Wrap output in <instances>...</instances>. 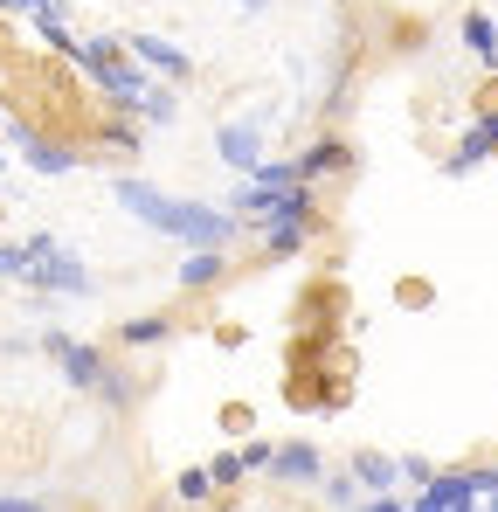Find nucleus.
<instances>
[{
	"mask_svg": "<svg viewBox=\"0 0 498 512\" xmlns=\"http://www.w3.org/2000/svg\"><path fill=\"white\" fill-rule=\"evenodd\" d=\"M0 173H7V146H0Z\"/></svg>",
	"mask_w": 498,
	"mask_h": 512,
	"instance_id": "cd10ccee",
	"label": "nucleus"
},
{
	"mask_svg": "<svg viewBox=\"0 0 498 512\" xmlns=\"http://www.w3.org/2000/svg\"><path fill=\"white\" fill-rule=\"evenodd\" d=\"M256 236H263V250L284 263V256H305V243L319 236V222H263Z\"/></svg>",
	"mask_w": 498,
	"mask_h": 512,
	"instance_id": "f8f14e48",
	"label": "nucleus"
},
{
	"mask_svg": "<svg viewBox=\"0 0 498 512\" xmlns=\"http://www.w3.org/2000/svg\"><path fill=\"white\" fill-rule=\"evenodd\" d=\"M173 499H180V506H201V499H215V478H208V464L180 471V478H173Z\"/></svg>",
	"mask_w": 498,
	"mask_h": 512,
	"instance_id": "f3484780",
	"label": "nucleus"
},
{
	"mask_svg": "<svg viewBox=\"0 0 498 512\" xmlns=\"http://www.w3.org/2000/svg\"><path fill=\"white\" fill-rule=\"evenodd\" d=\"M492 153H498V111H485V118H478L464 139H457V153H450L443 167H450V173H471V167H485Z\"/></svg>",
	"mask_w": 498,
	"mask_h": 512,
	"instance_id": "9d476101",
	"label": "nucleus"
},
{
	"mask_svg": "<svg viewBox=\"0 0 498 512\" xmlns=\"http://www.w3.org/2000/svg\"><path fill=\"white\" fill-rule=\"evenodd\" d=\"M222 277H229V250H187L180 270H173L180 291H208V284H222Z\"/></svg>",
	"mask_w": 498,
	"mask_h": 512,
	"instance_id": "9b49d317",
	"label": "nucleus"
},
{
	"mask_svg": "<svg viewBox=\"0 0 498 512\" xmlns=\"http://www.w3.org/2000/svg\"><path fill=\"white\" fill-rule=\"evenodd\" d=\"M0 277H7V284L28 277V243H7V236H0Z\"/></svg>",
	"mask_w": 498,
	"mask_h": 512,
	"instance_id": "aec40b11",
	"label": "nucleus"
},
{
	"mask_svg": "<svg viewBox=\"0 0 498 512\" xmlns=\"http://www.w3.org/2000/svg\"><path fill=\"white\" fill-rule=\"evenodd\" d=\"M35 346H42V353L63 367V381H70L77 395H97L104 409H132V402H139V381H132V374H125V367H118L104 346L77 340V333H63V326H49Z\"/></svg>",
	"mask_w": 498,
	"mask_h": 512,
	"instance_id": "f03ea898",
	"label": "nucleus"
},
{
	"mask_svg": "<svg viewBox=\"0 0 498 512\" xmlns=\"http://www.w3.org/2000/svg\"><path fill=\"white\" fill-rule=\"evenodd\" d=\"M450 512H485V499H464V506H450Z\"/></svg>",
	"mask_w": 498,
	"mask_h": 512,
	"instance_id": "a878e982",
	"label": "nucleus"
},
{
	"mask_svg": "<svg viewBox=\"0 0 498 512\" xmlns=\"http://www.w3.org/2000/svg\"><path fill=\"white\" fill-rule=\"evenodd\" d=\"M0 132H7V146L21 153V167H28V173H49V180H63V173H77V167H83L77 146H56V139H42L28 118H7Z\"/></svg>",
	"mask_w": 498,
	"mask_h": 512,
	"instance_id": "39448f33",
	"label": "nucleus"
},
{
	"mask_svg": "<svg viewBox=\"0 0 498 512\" xmlns=\"http://www.w3.org/2000/svg\"><path fill=\"white\" fill-rule=\"evenodd\" d=\"M346 471L360 478V492H367V499L402 492V457H388V450H353V464H346Z\"/></svg>",
	"mask_w": 498,
	"mask_h": 512,
	"instance_id": "1a4fd4ad",
	"label": "nucleus"
},
{
	"mask_svg": "<svg viewBox=\"0 0 498 512\" xmlns=\"http://www.w3.org/2000/svg\"><path fill=\"white\" fill-rule=\"evenodd\" d=\"M35 298H90L97 291V277H90V263L77 250H63L49 229H35L28 236V277H21Z\"/></svg>",
	"mask_w": 498,
	"mask_h": 512,
	"instance_id": "20e7f679",
	"label": "nucleus"
},
{
	"mask_svg": "<svg viewBox=\"0 0 498 512\" xmlns=\"http://www.w3.org/2000/svg\"><path fill=\"white\" fill-rule=\"evenodd\" d=\"M139 118H146V125H173V118H180V97H173L166 84H153L146 104H139Z\"/></svg>",
	"mask_w": 498,
	"mask_h": 512,
	"instance_id": "a211bd4d",
	"label": "nucleus"
},
{
	"mask_svg": "<svg viewBox=\"0 0 498 512\" xmlns=\"http://www.w3.org/2000/svg\"><path fill=\"white\" fill-rule=\"evenodd\" d=\"M339 167H346V146H339V139H319L312 153H298V180H305V187H312L319 173H339Z\"/></svg>",
	"mask_w": 498,
	"mask_h": 512,
	"instance_id": "2eb2a0df",
	"label": "nucleus"
},
{
	"mask_svg": "<svg viewBox=\"0 0 498 512\" xmlns=\"http://www.w3.org/2000/svg\"><path fill=\"white\" fill-rule=\"evenodd\" d=\"M77 70L97 84L104 104H118V111H132L139 118V104H146V90L160 84V77H146L139 63H132V49L125 42H111V35H97V42H77Z\"/></svg>",
	"mask_w": 498,
	"mask_h": 512,
	"instance_id": "7ed1b4c3",
	"label": "nucleus"
},
{
	"mask_svg": "<svg viewBox=\"0 0 498 512\" xmlns=\"http://www.w3.org/2000/svg\"><path fill=\"white\" fill-rule=\"evenodd\" d=\"M429 478H436L429 457H402V485H429Z\"/></svg>",
	"mask_w": 498,
	"mask_h": 512,
	"instance_id": "4be33fe9",
	"label": "nucleus"
},
{
	"mask_svg": "<svg viewBox=\"0 0 498 512\" xmlns=\"http://www.w3.org/2000/svg\"><path fill=\"white\" fill-rule=\"evenodd\" d=\"M215 160L249 180V173L270 160V153H263V118H229V125H215Z\"/></svg>",
	"mask_w": 498,
	"mask_h": 512,
	"instance_id": "423d86ee",
	"label": "nucleus"
},
{
	"mask_svg": "<svg viewBox=\"0 0 498 512\" xmlns=\"http://www.w3.org/2000/svg\"><path fill=\"white\" fill-rule=\"evenodd\" d=\"M236 7H249V14H263V7H270V0H236Z\"/></svg>",
	"mask_w": 498,
	"mask_h": 512,
	"instance_id": "bb28decb",
	"label": "nucleus"
},
{
	"mask_svg": "<svg viewBox=\"0 0 498 512\" xmlns=\"http://www.w3.org/2000/svg\"><path fill=\"white\" fill-rule=\"evenodd\" d=\"M125 49H132V63H139L146 77H160V84H187V77H194V56H187L180 42H166V35H125Z\"/></svg>",
	"mask_w": 498,
	"mask_h": 512,
	"instance_id": "0eeeda50",
	"label": "nucleus"
},
{
	"mask_svg": "<svg viewBox=\"0 0 498 512\" xmlns=\"http://www.w3.org/2000/svg\"><path fill=\"white\" fill-rule=\"evenodd\" d=\"M173 340V312H146V319H125L118 346H166Z\"/></svg>",
	"mask_w": 498,
	"mask_h": 512,
	"instance_id": "4468645a",
	"label": "nucleus"
},
{
	"mask_svg": "<svg viewBox=\"0 0 498 512\" xmlns=\"http://www.w3.org/2000/svg\"><path fill=\"white\" fill-rule=\"evenodd\" d=\"M111 201H118L132 222L160 229V236L187 243V250H229V243L243 236V222H236L229 208H215V201H187V194H166V187L139 180V173H118V180H111Z\"/></svg>",
	"mask_w": 498,
	"mask_h": 512,
	"instance_id": "f257e3e1",
	"label": "nucleus"
},
{
	"mask_svg": "<svg viewBox=\"0 0 498 512\" xmlns=\"http://www.w3.org/2000/svg\"><path fill=\"white\" fill-rule=\"evenodd\" d=\"M42 7H56V0H0V14H21V21H35Z\"/></svg>",
	"mask_w": 498,
	"mask_h": 512,
	"instance_id": "393cba45",
	"label": "nucleus"
},
{
	"mask_svg": "<svg viewBox=\"0 0 498 512\" xmlns=\"http://www.w3.org/2000/svg\"><path fill=\"white\" fill-rule=\"evenodd\" d=\"M0 512H49V499H28V492H0Z\"/></svg>",
	"mask_w": 498,
	"mask_h": 512,
	"instance_id": "5701e85b",
	"label": "nucleus"
},
{
	"mask_svg": "<svg viewBox=\"0 0 498 512\" xmlns=\"http://www.w3.org/2000/svg\"><path fill=\"white\" fill-rule=\"evenodd\" d=\"M208 478H215V492H236V485H243L249 471H243V457H236V450H222V457L208 464Z\"/></svg>",
	"mask_w": 498,
	"mask_h": 512,
	"instance_id": "6ab92c4d",
	"label": "nucleus"
},
{
	"mask_svg": "<svg viewBox=\"0 0 498 512\" xmlns=\"http://www.w3.org/2000/svg\"><path fill=\"white\" fill-rule=\"evenodd\" d=\"M319 492H326V506H332V512H353V506H360V499H367L353 471H339V478H332V471H326V478H319Z\"/></svg>",
	"mask_w": 498,
	"mask_h": 512,
	"instance_id": "dca6fc26",
	"label": "nucleus"
},
{
	"mask_svg": "<svg viewBox=\"0 0 498 512\" xmlns=\"http://www.w3.org/2000/svg\"><path fill=\"white\" fill-rule=\"evenodd\" d=\"M492 21H498V14H492Z\"/></svg>",
	"mask_w": 498,
	"mask_h": 512,
	"instance_id": "c756f323",
	"label": "nucleus"
},
{
	"mask_svg": "<svg viewBox=\"0 0 498 512\" xmlns=\"http://www.w3.org/2000/svg\"><path fill=\"white\" fill-rule=\"evenodd\" d=\"M457 35H464V49H471L485 70L498 63V21H492V14H464V21H457Z\"/></svg>",
	"mask_w": 498,
	"mask_h": 512,
	"instance_id": "ddd939ff",
	"label": "nucleus"
},
{
	"mask_svg": "<svg viewBox=\"0 0 498 512\" xmlns=\"http://www.w3.org/2000/svg\"><path fill=\"white\" fill-rule=\"evenodd\" d=\"M353 512H409V499L402 492H381V499H360Z\"/></svg>",
	"mask_w": 498,
	"mask_h": 512,
	"instance_id": "b1692460",
	"label": "nucleus"
},
{
	"mask_svg": "<svg viewBox=\"0 0 498 512\" xmlns=\"http://www.w3.org/2000/svg\"><path fill=\"white\" fill-rule=\"evenodd\" d=\"M222 512H243V506H222Z\"/></svg>",
	"mask_w": 498,
	"mask_h": 512,
	"instance_id": "c85d7f7f",
	"label": "nucleus"
},
{
	"mask_svg": "<svg viewBox=\"0 0 498 512\" xmlns=\"http://www.w3.org/2000/svg\"><path fill=\"white\" fill-rule=\"evenodd\" d=\"M236 457H243V471H270V457H277V443H263V436H249V443L236 450Z\"/></svg>",
	"mask_w": 498,
	"mask_h": 512,
	"instance_id": "412c9836",
	"label": "nucleus"
},
{
	"mask_svg": "<svg viewBox=\"0 0 498 512\" xmlns=\"http://www.w3.org/2000/svg\"><path fill=\"white\" fill-rule=\"evenodd\" d=\"M270 478L305 492V485H319V478H326V450H319L312 436H291V443H277V457H270Z\"/></svg>",
	"mask_w": 498,
	"mask_h": 512,
	"instance_id": "6e6552de",
	"label": "nucleus"
}]
</instances>
